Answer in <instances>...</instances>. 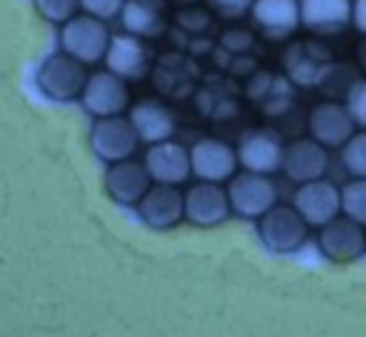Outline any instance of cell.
<instances>
[{"mask_svg":"<svg viewBox=\"0 0 366 337\" xmlns=\"http://www.w3.org/2000/svg\"><path fill=\"white\" fill-rule=\"evenodd\" d=\"M177 3H194V0H177Z\"/></svg>","mask_w":366,"mask_h":337,"instance_id":"f1b7e54d","label":"cell"},{"mask_svg":"<svg viewBox=\"0 0 366 337\" xmlns=\"http://www.w3.org/2000/svg\"><path fill=\"white\" fill-rule=\"evenodd\" d=\"M117 17L126 34H134L140 40L157 37L169 20V0H123Z\"/></svg>","mask_w":366,"mask_h":337,"instance_id":"d6986e66","label":"cell"},{"mask_svg":"<svg viewBox=\"0 0 366 337\" xmlns=\"http://www.w3.org/2000/svg\"><path fill=\"white\" fill-rule=\"evenodd\" d=\"M149 186H152V177H149L143 160L126 157V160L109 163V168H106V191L120 206H137V200L146 194Z\"/></svg>","mask_w":366,"mask_h":337,"instance_id":"ac0fdd59","label":"cell"},{"mask_svg":"<svg viewBox=\"0 0 366 337\" xmlns=\"http://www.w3.org/2000/svg\"><path fill=\"white\" fill-rule=\"evenodd\" d=\"M300 26L312 34L332 37L352 23V0H297Z\"/></svg>","mask_w":366,"mask_h":337,"instance_id":"e0dca14e","label":"cell"},{"mask_svg":"<svg viewBox=\"0 0 366 337\" xmlns=\"http://www.w3.org/2000/svg\"><path fill=\"white\" fill-rule=\"evenodd\" d=\"M237 166H243V171H254V174H272L280 168V157H283V143L274 131L269 129H252L240 137L237 149Z\"/></svg>","mask_w":366,"mask_h":337,"instance_id":"7c38bea8","label":"cell"},{"mask_svg":"<svg viewBox=\"0 0 366 337\" xmlns=\"http://www.w3.org/2000/svg\"><path fill=\"white\" fill-rule=\"evenodd\" d=\"M103 60H106V69L112 74L123 77L126 83L129 80H143L152 69V51L134 34H114L109 40V49H106Z\"/></svg>","mask_w":366,"mask_h":337,"instance_id":"8fae6325","label":"cell"},{"mask_svg":"<svg viewBox=\"0 0 366 337\" xmlns=\"http://www.w3.org/2000/svg\"><path fill=\"white\" fill-rule=\"evenodd\" d=\"M352 26L366 34V0H352Z\"/></svg>","mask_w":366,"mask_h":337,"instance_id":"83f0119b","label":"cell"},{"mask_svg":"<svg viewBox=\"0 0 366 337\" xmlns=\"http://www.w3.org/2000/svg\"><path fill=\"white\" fill-rule=\"evenodd\" d=\"M280 168L292 183H309L326 174L329 168V149H323L312 137H297L289 146H283Z\"/></svg>","mask_w":366,"mask_h":337,"instance_id":"4fadbf2b","label":"cell"},{"mask_svg":"<svg viewBox=\"0 0 366 337\" xmlns=\"http://www.w3.org/2000/svg\"><path fill=\"white\" fill-rule=\"evenodd\" d=\"M229 197H226V188L220 183H192L186 191H183V217L194 226H220L226 217H229Z\"/></svg>","mask_w":366,"mask_h":337,"instance_id":"30bf717a","label":"cell"},{"mask_svg":"<svg viewBox=\"0 0 366 337\" xmlns=\"http://www.w3.org/2000/svg\"><path fill=\"white\" fill-rule=\"evenodd\" d=\"M257 234H260V240H263V246L269 251L292 254V251H297L306 243L309 226H306V220L292 206L274 203L269 211H263L257 217Z\"/></svg>","mask_w":366,"mask_h":337,"instance_id":"7a4b0ae2","label":"cell"},{"mask_svg":"<svg viewBox=\"0 0 366 337\" xmlns=\"http://www.w3.org/2000/svg\"><path fill=\"white\" fill-rule=\"evenodd\" d=\"M137 143H140V137H137L132 120L123 114L97 117V123L92 126V149L106 163H117V160L132 157L137 151Z\"/></svg>","mask_w":366,"mask_h":337,"instance_id":"52a82bcc","label":"cell"},{"mask_svg":"<svg viewBox=\"0 0 366 337\" xmlns=\"http://www.w3.org/2000/svg\"><path fill=\"white\" fill-rule=\"evenodd\" d=\"M229 208L237 217L246 220H257L263 211H269L277 203V186L269 174H254V171H234L229 177Z\"/></svg>","mask_w":366,"mask_h":337,"instance_id":"3957f363","label":"cell"},{"mask_svg":"<svg viewBox=\"0 0 366 337\" xmlns=\"http://www.w3.org/2000/svg\"><path fill=\"white\" fill-rule=\"evenodd\" d=\"M80 97H83V106L97 117L123 114L129 109V83L123 77L112 74L109 69H103V71H94L86 77Z\"/></svg>","mask_w":366,"mask_h":337,"instance_id":"9c48e42d","label":"cell"},{"mask_svg":"<svg viewBox=\"0 0 366 337\" xmlns=\"http://www.w3.org/2000/svg\"><path fill=\"white\" fill-rule=\"evenodd\" d=\"M340 163L352 177H366V129L355 131L340 146Z\"/></svg>","mask_w":366,"mask_h":337,"instance_id":"603a6c76","label":"cell"},{"mask_svg":"<svg viewBox=\"0 0 366 337\" xmlns=\"http://www.w3.org/2000/svg\"><path fill=\"white\" fill-rule=\"evenodd\" d=\"M189 168L197 180L226 183L237 171V154L229 143L217 137H203L189 149Z\"/></svg>","mask_w":366,"mask_h":337,"instance_id":"ba28073f","label":"cell"},{"mask_svg":"<svg viewBox=\"0 0 366 337\" xmlns=\"http://www.w3.org/2000/svg\"><path fill=\"white\" fill-rule=\"evenodd\" d=\"M109 26L106 20H97L92 14H71L66 23H60V46L66 54H71L74 60H80L83 66L103 60L106 49H109Z\"/></svg>","mask_w":366,"mask_h":337,"instance_id":"6da1fadb","label":"cell"},{"mask_svg":"<svg viewBox=\"0 0 366 337\" xmlns=\"http://www.w3.org/2000/svg\"><path fill=\"white\" fill-rule=\"evenodd\" d=\"M137 214L149 228H172L183 220V191L169 183H152L137 200Z\"/></svg>","mask_w":366,"mask_h":337,"instance_id":"5bb4252c","label":"cell"},{"mask_svg":"<svg viewBox=\"0 0 366 337\" xmlns=\"http://www.w3.org/2000/svg\"><path fill=\"white\" fill-rule=\"evenodd\" d=\"M340 214L366 226V177H352L340 188Z\"/></svg>","mask_w":366,"mask_h":337,"instance_id":"7402d4cb","label":"cell"},{"mask_svg":"<svg viewBox=\"0 0 366 337\" xmlns=\"http://www.w3.org/2000/svg\"><path fill=\"white\" fill-rule=\"evenodd\" d=\"M254 0H209V6L223 17H243Z\"/></svg>","mask_w":366,"mask_h":337,"instance_id":"4316f807","label":"cell"},{"mask_svg":"<svg viewBox=\"0 0 366 337\" xmlns=\"http://www.w3.org/2000/svg\"><path fill=\"white\" fill-rule=\"evenodd\" d=\"M249 14H252L254 26L274 40H283L300 29L297 0H254Z\"/></svg>","mask_w":366,"mask_h":337,"instance_id":"44dd1931","label":"cell"},{"mask_svg":"<svg viewBox=\"0 0 366 337\" xmlns=\"http://www.w3.org/2000/svg\"><path fill=\"white\" fill-rule=\"evenodd\" d=\"M143 166L152 177V183H169V186H180L189 180L192 168H189V149L174 143V140H160L152 143Z\"/></svg>","mask_w":366,"mask_h":337,"instance_id":"2e32d148","label":"cell"},{"mask_svg":"<svg viewBox=\"0 0 366 337\" xmlns=\"http://www.w3.org/2000/svg\"><path fill=\"white\" fill-rule=\"evenodd\" d=\"M34 9L49 23H66L71 14H77V0H34Z\"/></svg>","mask_w":366,"mask_h":337,"instance_id":"cb8c5ba5","label":"cell"},{"mask_svg":"<svg viewBox=\"0 0 366 337\" xmlns=\"http://www.w3.org/2000/svg\"><path fill=\"white\" fill-rule=\"evenodd\" d=\"M317 248L332 263H352L366 251V226L349 220L346 214H337L320 226Z\"/></svg>","mask_w":366,"mask_h":337,"instance_id":"277c9868","label":"cell"},{"mask_svg":"<svg viewBox=\"0 0 366 337\" xmlns=\"http://www.w3.org/2000/svg\"><path fill=\"white\" fill-rule=\"evenodd\" d=\"M292 208L306 220V226L320 228L340 214V188L326 177L300 183L292 194Z\"/></svg>","mask_w":366,"mask_h":337,"instance_id":"5b68a950","label":"cell"},{"mask_svg":"<svg viewBox=\"0 0 366 337\" xmlns=\"http://www.w3.org/2000/svg\"><path fill=\"white\" fill-rule=\"evenodd\" d=\"M355 134V123L343 103L323 100L309 111V137L317 140L323 149H340Z\"/></svg>","mask_w":366,"mask_h":337,"instance_id":"9a60e30c","label":"cell"},{"mask_svg":"<svg viewBox=\"0 0 366 337\" xmlns=\"http://www.w3.org/2000/svg\"><path fill=\"white\" fill-rule=\"evenodd\" d=\"M346 111H349V117H352L355 126L366 129V80H360V83H355V86L349 89Z\"/></svg>","mask_w":366,"mask_h":337,"instance_id":"d4e9b609","label":"cell"},{"mask_svg":"<svg viewBox=\"0 0 366 337\" xmlns=\"http://www.w3.org/2000/svg\"><path fill=\"white\" fill-rule=\"evenodd\" d=\"M77 6L83 14H92L97 20H112L120 14L123 0H77Z\"/></svg>","mask_w":366,"mask_h":337,"instance_id":"484cf974","label":"cell"},{"mask_svg":"<svg viewBox=\"0 0 366 337\" xmlns=\"http://www.w3.org/2000/svg\"><path fill=\"white\" fill-rule=\"evenodd\" d=\"M129 120H132L137 137L146 140L149 146L160 143V140H172V134L177 129L174 111L160 100H137L129 111Z\"/></svg>","mask_w":366,"mask_h":337,"instance_id":"ffe728a7","label":"cell"},{"mask_svg":"<svg viewBox=\"0 0 366 337\" xmlns=\"http://www.w3.org/2000/svg\"><path fill=\"white\" fill-rule=\"evenodd\" d=\"M86 77H89L86 66L80 60H74L71 54H66V51L46 57V63L37 71V83L51 100H74V97H80V91L86 86Z\"/></svg>","mask_w":366,"mask_h":337,"instance_id":"8992f818","label":"cell"}]
</instances>
